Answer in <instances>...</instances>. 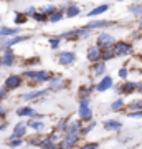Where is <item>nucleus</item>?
Segmentation results:
<instances>
[{"instance_id":"f257e3e1","label":"nucleus","mask_w":142,"mask_h":149,"mask_svg":"<svg viewBox=\"0 0 142 149\" xmlns=\"http://www.w3.org/2000/svg\"><path fill=\"white\" fill-rule=\"evenodd\" d=\"M26 78H32V80H37V81H50L51 76L48 71H26L25 73Z\"/></svg>"},{"instance_id":"f03ea898","label":"nucleus","mask_w":142,"mask_h":149,"mask_svg":"<svg viewBox=\"0 0 142 149\" xmlns=\"http://www.w3.org/2000/svg\"><path fill=\"white\" fill-rule=\"evenodd\" d=\"M112 43H114V38L107 35V33H103V35L98 37V47H109Z\"/></svg>"},{"instance_id":"7ed1b4c3","label":"nucleus","mask_w":142,"mask_h":149,"mask_svg":"<svg viewBox=\"0 0 142 149\" xmlns=\"http://www.w3.org/2000/svg\"><path fill=\"white\" fill-rule=\"evenodd\" d=\"M114 52H116V55H127V53H131V45H127V43H116L114 45Z\"/></svg>"},{"instance_id":"20e7f679","label":"nucleus","mask_w":142,"mask_h":149,"mask_svg":"<svg viewBox=\"0 0 142 149\" xmlns=\"http://www.w3.org/2000/svg\"><path fill=\"white\" fill-rule=\"evenodd\" d=\"M60 63L61 65H71L74 61V55L69 53V52H63V53H60Z\"/></svg>"},{"instance_id":"39448f33","label":"nucleus","mask_w":142,"mask_h":149,"mask_svg":"<svg viewBox=\"0 0 142 149\" xmlns=\"http://www.w3.org/2000/svg\"><path fill=\"white\" fill-rule=\"evenodd\" d=\"M79 116H81V119H84V121H89L91 119L93 113H91V109L88 108V104H81V106H79Z\"/></svg>"},{"instance_id":"423d86ee","label":"nucleus","mask_w":142,"mask_h":149,"mask_svg":"<svg viewBox=\"0 0 142 149\" xmlns=\"http://www.w3.org/2000/svg\"><path fill=\"white\" fill-rule=\"evenodd\" d=\"M18 85H20V78L15 76V74H13V76H8L7 81H5V88L7 90H13V88H17Z\"/></svg>"},{"instance_id":"0eeeda50","label":"nucleus","mask_w":142,"mask_h":149,"mask_svg":"<svg viewBox=\"0 0 142 149\" xmlns=\"http://www.w3.org/2000/svg\"><path fill=\"white\" fill-rule=\"evenodd\" d=\"M76 139H78V136L76 134H68V138L63 141V144H61V148L63 149H68V148H73L74 143H76Z\"/></svg>"},{"instance_id":"6e6552de","label":"nucleus","mask_w":142,"mask_h":149,"mask_svg":"<svg viewBox=\"0 0 142 149\" xmlns=\"http://www.w3.org/2000/svg\"><path fill=\"white\" fill-rule=\"evenodd\" d=\"M111 86H112V80H111V76H106L104 80L98 85V91H106V90H109Z\"/></svg>"},{"instance_id":"1a4fd4ad","label":"nucleus","mask_w":142,"mask_h":149,"mask_svg":"<svg viewBox=\"0 0 142 149\" xmlns=\"http://www.w3.org/2000/svg\"><path fill=\"white\" fill-rule=\"evenodd\" d=\"M109 25H112V22H91V23L86 25V28L88 30H91V28H104V27H109Z\"/></svg>"},{"instance_id":"9d476101","label":"nucleus","mask_w":142,"mask_h":149,"mask_svg":"<svg viewBox=\"0 0 142 149\" xmlns=\"http://www.w3.org/2000/svg\"><path fill=\"white\" fill-rule=\"evenodd\" d=\"M88 58H89L91 61H96V60H99V58H101V50H98L96 47L89 48V50H88Z\"/></svg>"},{"instance_id":"9b49d317","label":"nucleus","mask_w":142,"mask_h":149,"mask_svg":"<svg viewBox=\"0 0 142 149\" xmlns=\"http://www.w3.org/2000/svg\"><path fill=\"white\" fill-rule=\"evenodd\" d=\"M3 65L5 66H12L13 65V53L10 48H5V55H3Z\"/></svg>"},{"instance_id":"f8f14e48","label":"nucleus","mask_w":142,"mask_h":149,"mask_svg":"<svg viewBox=\"0 0 142 149\" xmlns=\"http://www.w3.org/2000/svg\"><path fill=\"white\" fill-rule=\"evenodd\" d=\"M17 113H18V116H35V111L32 108H20Z\"/></svg>"},{"instance_id":"ddd939ff","label":"nucleus","mask_w":142,"mask_h":149,"mask_svg":"<svg viewBox=\"0 0 142 149\" xmlns=\"http://www.w3.org/2000/svg\"><path fill=\"white\" fill-rule=\"evenodd\" d=\"M106 10H107V5H99V7H96L94 10H91L88 15H89V17H94V15H99V13H104Z\"/></svg>"},{"instance_id":"4468645a","label":"nucleus","mask_w":142,"mask_h":149,"mask_svg":"<svg viewBox=\"0 0 142 149\" xmlns=\"http://www.w3.org/2000/svg\"><path fill=\"white\" fill-rule=\"evenodd\" d=\"M104 128L106 129H121V123L119 121H106Z\"/></svg>"},{"instance_id":"2eb2a0df","label":"nucleus","mask_w":142,"mask_h":149,"mask_svg":"<svg viewBox=\"0 0 142 149\" xmlns=\"http://www.w3.org/2000/svg\"><path fill=\"white\" fill-rule=\"evenodd\" d=\"M43 95H45V91H30V93L23 95V100H32V98H38V96H43Z\"/></svg>"},{"instance_id":"dca6fc26","label":"nucleus","mask_w":142,"mask_h":149,"mask_svg":"<svg viewBox=\"0 0 142 149\" xmlns=\"http://www.w3.org/2000/svg\"><path fill=\"white\" fill-rule=\"evenodd\" d=\"M18 32L17 28H7V27H0V35H15V33Z\"/></svg>"},{"instance_id":"f3484780","label":"nucleus","mask_w":142,"mask_h":149,"mask_svg":"<svg viewBox=\"0 0 142 149\" xmlns=\"http://www.w3.org/2000/svg\"><path fill=\"white\" fill-rule=\"evenodd\" d=\"M137 83H126V85L121 88V91H126V93H131V91H134V90H137Z\"/></svg>"},{"instance_id":"a211bd4d","label":"nucleus","mask_w":142,"mask_h":149,"mask_svg":"<svg viewBox=\"0 0 142 149\" xmlns=\"http://www.w3.org/2000/svg\"><path fill=\"white\" fill-rule=\"evenodd\" d=\"M131 13L136 17H142V5H131Z\"/></svg>"},{"instance_id":"6ab92c4d","label":"nucleus","mask_w":142,"mask_h":149,"mask_svg":"<svg viewBox=\"0 0 142 149\" xmlns=\"http://www.w3.org/2000/svg\"><path fill=\"white\" fill-rule=\"evenodd\" d=\"M23 134H25V126H23V124H18L15 128V131H13V138H20Z\"/></svg>"},{"instance_id":"aec40b11","label":"nucleus","mask_w":142,"mask_h":149,"mask_svg":"<svg viewBox=\"0 0 142 149\" xmlns=\"http://www.w3.org/2000/svg\"><path fill=\"white\" fill-rule=\"evenodd\" d=\"M78 129H79V123H71L68 128H66V133L68 134H76Z\"/></svg>"},{"instance_id":"412c9836","label":"nucleus","mask_w":142,"mask_h":149,"mask_svg":"<svg viewBox=\"0 0 142 149\" xmlns=\"http://www.w3.org/2000/svg\"><path fill=\"white\" fill-rule=\"evenodd\" d=\"M26 37H15V38H10V40H7L5 42V45H8V47H10V45H13V43H18V42H21V40H25Z\"/></svg>"},{"instance_id":"4be33fe9","label":"nucleus","mask_w":142,"mask_h":149,"mask_svg":"<svg viewBox=\"0 0 142 149\" xmlns=\"http://www.w3.org/2000/svg\"><path fill=\"white\" fill-rule=\"evenodd\" d=\"M122 106H124V101H122V100H117L116 103H112L111 109H112V111H117V109H121Z\"/></svg>"},{"instance_id":"5701e85b","label":"nucleus","mask_w":142,"mask_h":149,"mask_svg":"<svg viewBox=\"0 0 142 149\" xmlns=\"http://www.w3.org/2000/svg\"><path fill=\"white\" fill-rule=\"evenodd\" d=\"M106 70V65L104 63H98L96 65V74H103Z\"/></svg>"},{"instance_id":"b1692460","label":"nucleus","mask_w":142,"mask_h":149,"mask_svg":"<svg viewBox=\"0 0 142 149\" xmlns=\"http://www.w3.org/2000/svg\"><path fill=\"white\" fill-rule=\"evenodd\" d=\"M61 13H60V12H55V13H53L51 17H50V22H53V23H55V22H58V20H61Z\"/></svg>"},{"instance_id":"393cba45","label":"nucleus","mask_w":142,"mask_h":149,"mask_svg":"<svg viewBox=\"0 0 142 149\" xmlns=\"http://www.w3.org/2000/svg\"><path fill=\"white\" fill-rule=\"evenodd\" d=\"M78 13H79V8H78V7H71V8L68 10V17H76Z\"/></svg>"},{"instance_id":"a878e982","label":"nucleus","mask_w":142,"mask_h":149,"mask_svg":"<svg viewBox=\"0 0 142 149\" xmlns=\"http://www.w3.org/2000/svg\"><path fill=\"white\" fill-rule=\"evenodd\" d=\"M30 126H32V128H35L37 131H42V129H45L43 123H30Z\"/></svg>"},{"instance_id":"bb28decb","label":"nucleus","mask_w":142,"mask_h":149,"mask_svg":"<svg viewBox=\"0 0 142 149\" xmlns=\"http://www.w3.org/2000/svg\"><path fill=\"white\" fill-rule=\"evenodd\" d=\"M131 109H137V111H141L142 109V101H136L131 104Z\"/></svg>"},{"instance_id":"cd10ccee","label":"nucleus","mask_w":142,"mask_h":149,"mask_svg":"<svg viewBox=\"0 0 142 149\" xmlns=\"http://www.w3.org/2000/svg\"><path fill=\"white\" fill-rule=\"evenodd\" d=\"M112 56H116V52H104V53H103V58L104 60H109V58H112Z\"/></svg>"},{"instance_id":"c85d7f7f","label":"nucleus","mask_w":142,"mask_h":149,"mask_svg":"<svg viewBox=\"0 0 142 149\" xmlns=\"http://www.w3.org/2000/svg\"><path fill=\"white\" fill-rule=\"evenodd\" d=\"M98 148V143H93V144H86V146H83L81 149H96Z\"/></svg>"},{"instance_id":"c756f323","label":"nucleus","mask_w":142,"mask_h":149,"mask_svg":"<svg viewBox=\"0 0 142 149\" xmlns=\"http://www.w3.org/2000/svg\"><path fill=\"white\" fill-rule=\"evenodd\" d=\"M20 144H21V141H20V138H18V139H13L10 143V146L12 148H17V146H20Z\"/></svg>"},{"instance_id":"7c9ffc66","label":"nucleus","mask_w":142,"mask_h":149,"mask_svg":"<svg viewBox=\"0 0 142 149\" xmlns=\"http://www.w3.org/2000/svg\"><path fill=\"white\" fill-rule=\"evenodd\" d=\"M43 12H45V13H51V15H53V13L56 12V8H55V7H48V8H45Z\"/></svg>"},{"instance_id":"2f4dec72","label":"nucleus","mask_w":142,"mask_h":149,"mask_svg":"<svg viewBox=\"0 0 142 149\" xmlns=\"http://www.w3.org/2000/svg\"><path fill=\"white\" fill-rule=\"evenodd\" d=\"M119 76H121L122 80H124V78H126V76H127V70H126V68H122L121 71H119Z\"/></svg>"},{"instance_id":"473e14b6","label":"nucleus","mask_w":142,"mask_h":149,"mask_svg":"<svg viewBox=\"0 0 142 149\" xmlns=\"http://www.w3.org/2000/svg\"><path fill=\"white\" fill-rule=\"evenodd\" d=\"M129 116H131V118H142V111H137V113H131Z\"/></svg>"},{"instance_id":"72a5a7b5","label":"nucleus","mask_w":142,"mask_h":149,"mask_svg":"<svg viewBox=\"0 0 142 149\" xmlns=\"http://www.w3.org/2000/svg\"><path fill=\"white\" fill-rule=\"evenodd\" d=\"M60 47V40H51V48H58Z\"/></svg>"},{"instance_id":"f704fd0d","label":"nucleus","mask_w":142,"mask_h":149,"mask_svg":"<svg viewBox=\"0 0 142 149\" xmlns=\"http://www.w3.org/2000/svg\"><path fill=\"white\" fill-rule=\"evenodd\" d=\"M53 86H55V88H56V86H58V88H61V86H63V80H60V81H53Z\"/></svg>"},{"instance_id":"c9c22d12","label":"nucleus","mask_w":142,"mask_h":149,"mask_svg":"<svg viewBox=\"0 0 142 149\" xmlns=\"http://www.w3.org/2000/svg\"><path fill=\"white\" fill-rule=\"evenodd\" d=\"M93 126H94V124L91 123V124H89V126H88V128H84V129H83V133H84V134H88V133H89V131H91V129H93Z\"/></svg>"},{"instance_id":"e433bc0d","label":"nucleus","mask_w":142,"mask_h":149,"mask_svg":"<svg viewBox=\"0 0 142 149\" xmlns=\"http://www.w3.org/2000/svg\"><path fill=\"white\" fill-rule=\"evenodd\" d=\"M25 20V15H17V18H15V22L18 23V22H23Z\"/></svg>"},{"instance_id":"4c0bfd02","label":"nucleus","mask_w":142,"mask_h":149,"mask_svg":"<svg viewBox=\"0 0 142 149\" xmlns=\"http://www.w3.org/2000/svg\"><path fill=\"white\" fill-rule=\"evenodd\" d=\"M35 18H37V20H46V17H45V13H43V15H35Z\"/></svg>"},{"instance_id":"58836bf2","label":"nucleus","mask_w":142,"mask_h":149,"mask_svg":"<svg viewBox=\"0 0 142 149\" xmlns=\"http://www.w3.org/2000/svg\"><path fill=\"white\" fill-rule=\"evenodd\" d=\"M5 95H7L5 90H0V100H2V98H5Z\"/></svg>"},{"instance_id":"ea45409f","label":"nucleus","mask_w":142,"mask_h":149,"mask_svg":"<svg viewBox=\"0 0 142 149\" xmlns=\"http://www.w3.org/2000/svg\"><path fill=\"white\" fill-rule=\"evenodd\" d=\"M43 149H58V148H56V146H50V144H46Z\"/></svg>"},{"instance_id":"a19ab883","label":"nucleus","mask_w":142,"mask_h":149,"mask_svg":"<svg viewBox=\"0 0 142 149\" xmlns=\"http://www.w3.org/2000/svg\"><path fill=\"white\" fill-rule=\"evenodd\" d=\"M2 116H5V109H3V108H0V118Z\"/></svg>"},{"instance_id":"79ce46f5","label":"nucleus","mask_w":142,"mask_h":149,"mask_svg":"<svg viewBox=\"0 0 142 149\" xmlns=\"http://www.w3.org/2000/svg\"><path fill=\"white\" fill-rule=\"evenodd\" d=\"M137 90H139V91L142 93V83H139V86H137Z\"/></svg>"},{"instance_id":"37998d69","label":"nucleus","mask_w":142,"mask_h":149,"mask_svg":"<svg viewBox=\"0 0 142 149\" xmlns=\"http://www.w3.org/2000/svg\"><path fill=\"white\" fill-rule=\"evenodd\" d=\"M141 28H142V23H141Z\"/></svg>"},{"instance_id":"c03bdc74","label":"nucleus","mask_w":142,"mask_h":149,"mask_svg":"<svg viewBox=\"0 0 142 149\" xmlns=\"http://www.w3.org/2000/svg\"><path fill=\"white\" fill-rule=\"evenodd\" d=\"M119 2H121V0H119Z\"/></svg>"}]
</instances>
